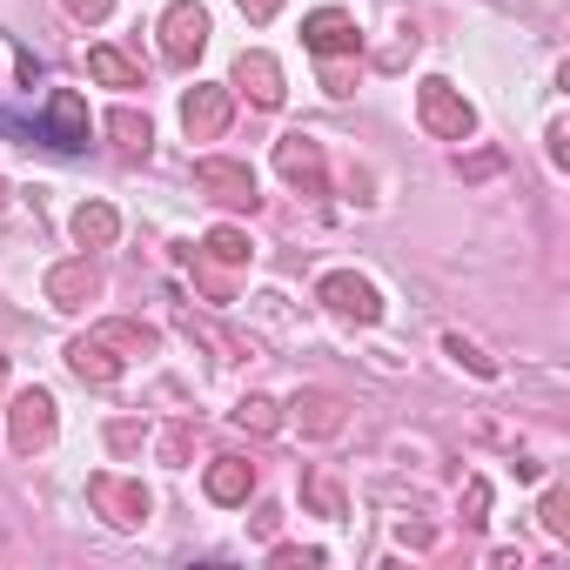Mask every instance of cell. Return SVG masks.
<instances>
[{
	"mask_svg": "<svg viewBox=\"0 0 570 570\" xmlns=\"http://www.w3.org/2000/svg\"><path fill=\"white\" fill-rule=\"evenodd\" d=\"M0 208H8V181H0Z\"/></svg>",
	"mask_w": 570,
	"mask_h": 570,
	"instance_id": "836d02e7",
	"label": "cell"
},
{
	"mask_svg": "<svg viewBox=\"0 0 570 570\" xmlns=\"http://www.w3.org/2000/svg\"><path fill=\"white\" fill-rule=\"evenodd\" d=\"M543 530H550V537H570V517H563V497H557V490L543 497Z\"/></svg>",
	"mask_w": 570,
	"mask_h": 570,
	"instance_id": "d4e9b609",
	"label": "cell"
},
{
	"mask_svg": "<svg viewBox=\"0 0 570 570\" xmlns=\"http://www.w3.org/2000/svg\"><path fill=\"white\" fill-rule=\"evenodd\" d=\"M108 135L128 148V155H148V141H155V128H148V115H135V108H115L108 115Z\"/></svg>",
	"mask_w": 570,
	"mask_h": 570,
	"instance_id": "44dd1931",
	"label": "cell"
},
{
	"mask_svg": "<svg viewBox=\"0 0 570 570\" xmlns=\"http://www.w3.org/2000/svg\"><path fill=\"white\" fill-rule=\"evenodd\" d=\"M181 330H188V336H202V343H208V350H222V356H255V350H248L242 336H228V330H215V323H202L195 309H181Z\"/></svg>",
	"mask_w": 570,
	"mask_h": 570,
	"instance_id": "603a6c76",
	"label": "cell"
},
{
	"mask_svg": "<svg viewBox=\"0 0 570 570\" xmlns=\"http://www.w3.org/2000/svg\"><path fill=\"white\" fill-rule=\"evenodd\" d=\"M55 436V396L48 390H21L14 403H8V443L28 456V450H41Z\"/></svg>",
	"mask_w": 570,
	"mask_h": 570,
	"instance_id": "5b68a950",
	"label": "cell"
},
{
	"mask_svg": "<svg viewBox=\"0 0 570 570\" xmlns=\"http://www.w3.org/2000/svg\"><path fill=\"white\" fill-rule=\"evenodd\" d=\"M95 296H101V268H95L88 255L48 268V303H55V309H88Z\"/></svg>",
	"mask_w": 570,
	"mask_h": 570,
	"instance_id": "9c48e42d",
	"label": "cell"
},
{
	"mask_svg": "<svg viewBox=\"0 0 570 570\" xmlns=\"http://www.w3.org/2000/svg\"><path fill=\"white\" fill-rule=\"evenodd\" d=\"M463 510H470L463 523H483V510H490V483H483V476L470 483V497H463Z\"/></svg>",
	"mask_w": 570,
	"mask_h": 570,
	"instance_id": "f1b7e54d",
	"label": "cell"
},
{
	"mask_svg": "<svg viewBox=\"0 0 570 570\" xmlns=\"http://www.w3.org/2000/svg\"><path fill=\"white\" fill-rule=\"evenodd\" d=\"M316 296L343 316V323H376L383 316V296H376V282L370 275H356V268H336V275H323L316 282Z\"/></svg>",
	"mask_w": 570,
	"mask_h": 570,
	"instance_id": "3957f363",
	"label": "cell"
},
{
	"mask_svg": "<svg viewBox=\"0 0 570 570\" xmlns=\"http://www.w3.org/2000/svg\"><path fill=\"white\" fill-rule=\"evenodd\" d=\"M202 248H208V255H215L222 268H242V262L255 255V242H248V235H242L235 222H222V228H208V242H202Z\"/></svg>",
	"mask_w": 570,
	"mask_h": 570,
	"instance_id": "ffe728a7",
	"label": "cell"
},
{
	"mask_svg": "<svg viewBox=\"0 0 570 570\" xmlns=\"http://www.w3.org/2000/svg\"><path fill=\"white\" fill-rule=\"evenodd\" d=\"M202 48H208V14L195 8V0H175V8L161 14V55H168L175 68H188Z\"/></svg>",
	"mask_w": 570,
	"mask_h": 570,
	"instance_id": "8992f818",
	"label": "cell"
},
{
	"mask_svg": "<svg viewBox=\"0 0 570 570\" xmlns=\"http://www.w3.org/2000/svg\"><path fill=\"white\" fill-rule=\"evenodd\" d=\"M463 175H470V181H483V175H497V155H476V161H463Z\"/></svg>",
	"mask_w": 570,
	"mask_h": 570,
	"instance_id": "1f68e13d",
	"label": "cell"
},
{
	"mask_svg": "<svg viewBox=\"0 0 570 570\" xmlns=\"http://www.w3.org/2000/svg\"><path fill=\"white\" fill-rule=\"evenodd\" d=\"M121 363H128V356H115V350H108V343H101L95 330L68 343V370H75L81 383H95V390H108V383L121 376Z\"/></svg>",
	"mask_w": 570,
	"mask_h": 570,
	"instance_id": "7c38bea8",
	"label": "cell"
},
{
	"mask_svg": "<svg viewBox=\"0 0 570 570\" xmlns=\"http://www.w3.org/2000/svg\"><path fill=\"white\" fill-rule=\"evenodd\" d=\"M235 8H242L255 28H262V21H275V8H282V0H235Z\"/></svg>",
	"mask_w": 570,
	"mask_h": 570,
	"instance_id": "f546056e",
	"label": "cell"
},
{
	"mask_svg": "<svg viewBox=\"0 0 570 570\" xmlns=\"http://www.w3.org/2000/svg\"><path fill=\"white\" fill-rule=\"evenodd\" d=\"M275 168L303 195H330V168H323V141L316 135H282L275 141Z\"/></svg>",
	"mask_w": 570,
	"mask_h": 570,
	"instance_id": "277c9868",
	"label": "cell"
},
{
	"mask_svg": "<svg viewBox=\"0 0 570 570\" xmlns=\"http://www.w3.org/2000/svg\"><path fill=\"white\" fill-rule=\"evenodd\" d=\"M115 235H121V215H115L108 202H81V208H75V242H81V248H108Z\"/></svg>",
	"mask_w": 570,
	"mask_h": 570,
	"instance_id": "e0dca14e",
	"label": "cell"
},
{
	"mask_svg": "<svg viewBox=\"0 0 570 570\" xmlns=\"http://www.w3.org/2000/svg\"><path fill=\"white\" fill-rule=\"evenodd\" d=\"M323 88H330V95H350V88H356V75H350L336 55H330V68H323Z\"/></svg>",
	"mask_w": 570,
	"mask_h": 570,
	"instance_id": "83f0119b",
	"label": "cell"
},
{
	"mask_svg": "<svg viewBox=\"0 0 570 570\" xmlns=\"http://www.w3.org/2000/svg\"><path fill=\"white\" fill-rule=\"evenodd\" d=\"M303 41L330 61V55H356L363 35H356V21H350L343 8H316V14H303Z\"/></svg>",
	"mask_w": 570,
	"mask_h": 570,
	"instance_id": "30bf717a",
	"label": "cell"
},
{
	"mask_svg": "<svg viewBox=\"0 0 570 570\" xmlns=\"http://www.w3.org/2000/svg\"><path fill=\"white\" fill-rule=\"evenodd\" d=\"M275 563H282V570H309V563H323V550H296V543H282V550H275Z\"/></svg>",
	"mask_w": 570,
	"mask_h": 570,
	"instance_id": "484cf974",
	"label": "cell"
},
{
	"mask_svg": "<svg viewBox=\"0 0 570 570\" xmlns=\"http://www.w3.org/2000/svg\"><path fill=\"white\" fill-rule=\"evenodd\" d=\"M95 336H101L115 356H155V343H161L148 323H121V316H115V323H95Z\"/></svg>",
	"mask_w": 570,
	"mask_h": 570,
	"instance_id": "ac0fdd59",
	"label": "cell"
},
{
	"mask_svg": "<svg viewBox=\"0 0 570 570\" xmlns=\"http://www.w3.org/2000/svg\"><path fill=\"white\" fill-rule=\"evenodd\" d=\"M195 188H208L222 208H255V175H248V161L202 155V161H195Z\"/></svg>",
	"mask_w": 570,
	"mask_h": 570,
	"instance_id": "ba28073f",
	"label": "cell"
},
{
	"mask_svg": "<svg viewBox=\"0 0 570 570\" xmlns=\"http://www.w3.org/2000/svg\"><path fill=\"white\" fill-rule=\"evenodd\" d=\"M416 115H423V128H430L436 141H470V135H476V108H470L463 88H450V81H423V88H416Z\"/></svg>",
	"mask_w": 570,
	"mask_h": 570,
	"instance_id": "6da1fadb",
	"label": "cell"
},
{
	"mask_svg": "<svg viewBox=\"0 0 570 570\" xmlns=\"http://www.w3.org/2000/svg\"><path fill=\"white\" fill-rule=\"evenodd\" d=\"M289 410H296L303 436H336V430L350 423V416H343V396H330V390H303V396H296Z\"/></svg>",
	"mask_w": 570,
	"mask_h": 570,
	"instance_id": "5bb4252c",
	"label": "cell"
},
{
	"mask_svg": "<svg viewBox=\"0 0 570 570\" xmlns=\"http://www.w3.org/2000/svg\"><path fill=\"white\" fill-rule=\"evenodd\" d=\"M0 383H8V356H0Z\"/></svg>",
	"mask_w": 570,
	"mask_h": 570,
	"instance_id": "d6a6232c",
	"label": "cell"
},
{
	"mask_svg": "<svg viewBox=\"0 0 570 570\" xmlns=\"http://www.w3.org/2000/svg\"><path fill=\"white\" fill-rule=\"evenodd\" d=\"M235 423L255 430V436H275V430H282V403H275V396H242V403H235Z\"/></svg>",
	"mask_w": 570,
	"mask_h": 570,
	"instance_id": "7402d4cb",
	"label": "cell"
},
{
	"mask_svg": "<svg viewBox=\"0 0 570 570\" xmlns=\"http://www.w3.org/2000/svg\"><path fill=\"white\" fill-rule=\"evenodd\" d=\"M202 490H208L215 503H248V490H255V463H248V456H215L208 476H202Z\"/></svg>",
	"mask_w": 570,
	"mask_h": 570,
	"instance_id": "4fadbf2b",
	"label": "cell"
},
{
	"mask_svg": "<svg viewBox=\"0 0 570 570\" xmlns=\"http://www.w3.org/2000/svg\"><path fill=\"white\" fill-rule=\"evenodd\" d=\"M88 503H95L115 530H141V523H148V490H141L135 476L95 470V476H88Z\"/></svg>",
	"mask_w": 570,
	"mask_h": 570,
	"instance_id": "7a4b0ae2",
	"label": "cell"
},
{
	"mask_svg": "<svg viewBox=\"0 0 570 570\" xmlns=\"http://www.w3.org/2000/svg\"><path fill=\"white\" fill-rule=\"evenodd\" d=\"M181 450H188V423H181V430H168V443H161V456H168V463H181Z\"/></svg>",
	"mask_w": 570,
	"mask_h": 570,
	"instance_id": "4dcf8cb0",
	"label": "cell"
},
{
	"mask_svg": "<svg viewBox=\"0 0 570 570\" xmlns=\"http://www.w3.org/2000/svg\"><path fill=\"white\" fill-rule=\"evenodd\" d=\"M48 135H55V148H81V141H88V101L61 88V95L48 101Z\"/></svg>",
	"mask_w": 570,
	"mask_h": 570,
	"instance_id": "9a60e30c",
	"label": "cell"
},
{
	"mask_svg": "<svg viewBox=\"0 0 570 570\" xmlns=\"http://www.w3.org/2000/svg\"><path fill=\"white\" fill-rule=\"evenodd\" d=\"M303 503L316 510V517H350V497H343V476L336 470H303Z\"/></svg>",
	"mask_w": 570,
	"mask_h": 570,
	"instance_id": "2e32d148",
	"label": "cell"
},
{
	"mask_svg": "<svg viewBox=\"0 0 570 570\" xmlns=\"http://www.w3.org/2000/svg\"><path fill=\"white\" fill-rule=\"evenodd\" d=\"M88 75L108 81V88H141V68L128 55H115V48H88Z\"/></svg>",
	"mask_w": 570,
	"mask_h": 570,
	"instance_id": "d6986e66",
	"label": "cell"
},
{
	"mask_svg": "<svg viewBox=\"0 0 570 570\" xmlns=\"http://www.w3.org/2000/svg\"><path fill=\"white\" fill-rule=\"evenodd\" d=\"M68 14H75V21H108L115 0H68Z\"/></svg>",
	"mask_w": 570,
	"mask_h": 570,
	"instance_id": "4316f807",
	"label": "cell"
},
{
	"mask_svg": "<svg viewBox=\"0 0 570 570\" xmlns=\"http://www.w3.org/2000/svg\"><path fill=\"white\" fill-rule=\"evenodd\" d=\"M235 88H242L255 108H282V68H275V55L242 48V61H235Z\"/></svg>",
	"mask_w": 570,
	"mask_h": 570,
	"instance_id": "8fae6325",
	"label": "cell"
},
{
	"mask_svg": "<svg viewBox=\"0 0 570 570\" xmlns=\"http://www.w3.org/2000/svg\"><path fill=\"white\" fill-rule=\"evenodd\" d=\"M443 350H450V356H456V363H463V370H470V376H497V363H490V356H483V350H476V343H463V336H456V330H450V336H443Z\"/></svg>",
	"mask_w": 570,
	"mask_h": 570,
	"instance_id": "cb8c5ba5",
	"label": "cell"
},
{
	"mask_svg": "<svg viewBox=\"0 0 570 570\" xmlns=\"http://www.w3.org/2000/svg\"><path fill=\"white\" fill-rule=\"evenodd\" d=\"M228 115H235V95L215 88V81H202V88L181 95V128H188V141H215V135L228 128Z\"/></svg>",
	"mask_w": 570,
	"mask_h": 570,
	"instance_id": "52a82bcc",
	"label": "cell"
}]
</instances>
